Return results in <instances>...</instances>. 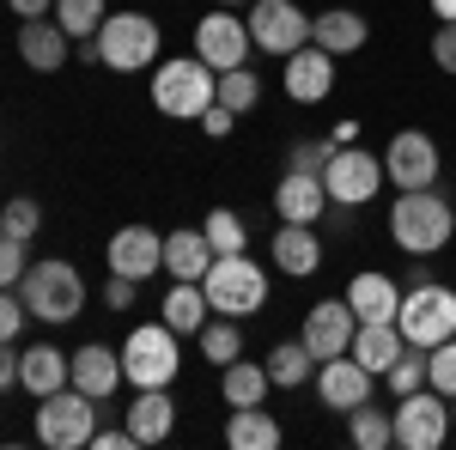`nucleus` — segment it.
I'll return each mask as SVG.
<instances>
[{"label":"nucleus","mask_w":456,"mask_h":450,"mask_svg":"<svg viewBox=\"0 0 456 450\" xmlns=\"http://www.w3.org/2000/svg\"><path fill=\"white\" fill-rule=\"evenodd\" d=\"M456 238V201L432 183V189H395L389 201V243L402 256H438Z\"/></svg>","instance_id":"1"},{"label":"nucleus","mask_w":456,"mask_h":450,"mask_svg":"<svg viewBox=\"0 0 456 450\" xmlns=\"http://www.w3.org/2000/svg\"><path fill=\"white\" fill-rule=\"evenodd\" d=\"M213 86L219 73L189 49V55H165V68H152V110L165 122H201L213 110Z\"/></svg>","instance_id":"2"},{"label":"nucleus","mask_w":456,"mask_h":450,"mask_svg":"<svg viewBox=\"0 0 456 450\" xmlns=\"http://www.w3.org/2000/svg\"><path fill=\"white\" fill-rule=\"evenodd\" d=\"M19 299H25V311L37 323H73V316H86V299L92 292H86V274L73 268L68 256H43V262L25 268Z\"/></svg>","instance_id":"3"},{"label":"nucleus","mask_w":456,"mask_h":450,"mask_svg":"<svg viewBox=\"0 0 456 450\" xmlns=\"http://www.w3.org/2000/svg\"><path fill=\"white\" fill-rule=\"evenodd\" d=\"M159 49H165V31L141 6H122V12H110L104 25H98V68H110V73L159 68Z\"/></svg>","instance_id":"4"},{"label":"nucleus","mask_w":456,"mask_h":450,"mask_svg":"<svg viewBox=\"0 0 456 450\" xmlns=\"http://www.w3.org/2000/svg\"><path fill=\"white\" fill-rule=\"evenodd\" d=\"M201 292H208L213 316H256L268 311V292H274V280H268V268L262 262H249V250H238V256H213V268L201 274Z\"/></svg>","instance_id":"5"},{"label":"nucleus","mask_w":456,"mask_h":450,"mask_svg":"<svg viewBox=\"0 0 456 450\" xmlns=\"http://www.w3.org/2000/svg\"><path fill=\"white\" fill-rule=\"evenodd\" d=\"M176 372H183V335L171 323H134L128 341H122V378L134 389H171Z\"/></svg>","instance_id":"6"},{"label":"nucleus","mask_w":456,"mask_h":450,"mask_svg":"<svg viewBox=\"0 0 456 450\" xmlns=\"http://www.w3.org/2000/svg\"><path fill=\"white\" fill-rule=\"evenodd\" d=\"M98 414H104V402H92L86 389H55V396H37V445L49 450H79L92 445V432H98Z\"/></svg>","instance_id":"7"},{"label":"nucleus","mask_w":456,"mask_h":450,"mask_svg":"<svg viewBox=\"0 0 456 450\" xmlns=\"http://www.w3.org/2000/svg\"><path fill=\"white\" fill-rule=\"evenodd\" d=\"M395 329H402L408 347L451 341L456 335V286H438V280L408 286V292H402V311H395Z\"/></svg>","instance_id":"8"},{"label":"nucleus","mask_w":456,"mask_h":450,"mask_svg":"<svg viewBox=\"0 0 456 450\" xmlns=\"http://www.w3.org/2000/svg\"><path fill=\"white\" fill-rule=\"evenodd\" d=\"M195 55H201L213 73L249 68V55H256V43H249V19L238 12V6H208V12L195 19Z\"/></svg>","instance_id":"9"},{"label":"nucleus","mask_w":456,"mask_h":450,"mask_svg":"<svg viewBox=\"0 0 456 450\" xmlns=\"http://www.w3.org/2000/svg\"><path fill=\"white\" fill-rule=\"evenodd\" d=\"M395 445L402 450H444L451 438V396H438L432 383L414 396H395Z\"/></svg>","instance_id":"10"},{"label":"nucleus","mask_w":456,"mask_h":450,"mask_svg":"<svg viewBox=\"0 0 456 450\" xmlns=\"http://www.w3.org/2000/svg\"><path fill=\"white\" fill-rule=\"evenodd\" d=\"M249 43H256V55H292V49H305L311 43V12L298 6V0H249Z\"/></svg>","instance_id":"11"},{"label":"nucleus","mask_w":456,"mask_h":450,"mask_svg":"<svg viewBox=\"0 0 456 450\" xmlns=\"http://www.w3.org/2000/svg\"><path fill=\"white\" fill-rule=\"evenodd\" d=\"M322 189H329V201H341V208H365V201H378V189H384V152L341 146V152L322 165Z\"/></svg>","instance_id":"12"},{"label":"nucleus","mask_w":456,"mask_h":450,"mask_svg":"<svg viewBox=\"0 0 456 450\" xmlns=\"http://www.w3.org/2000/svg\"><path fill=\"white\" fill-rule=\"evenodd\" d=\"M444 176V159H438V140L426 135V128H402V135H389L384 146V183L395 189H432Z\"/></svg>","instance_id":"13"},{"label":"nucleus","mask_w":456,"mask_h":450,"mask_svg":"<svg viewBox=\"0 0 456 450\" xmlns=\"http://www.w3.org/2000/svg\"><path fill=\"white\" fill-rule=\"evenodd\" d=\"M353 329H359V316H353L347 299H316L311 311H305V329H298V341L311 347V359H341L353 347Z\"/></svg>","instance_id":"14"},{"label":"nucleus","mask_w":456,"mask_h":450,"mask_svg":"<svg viewBox=\"0 0 456 450\" xmlns=\"http://www.w3.org/2000/svg\"><path fill=\"white\" fill-rule=\"evenodd\" d=\"M104 262H110V274H128L146 286L152 274H165V238L152 225H122V232H110Z\"/></svg>","instance_id":"15"},{"label":"nucleus","mask_w":456,"mask_h":450,"mask_svg":"<svg viewBox=\"0 0 456 450\" xmlns=\"http://www.w3.org/2000/svg\"><path fill=\"white\" fill-rule=\"evenodd\" d=\"M316 402L329 408V414H353L359 402H371V389H378V378L353 359V353H341V359H322L316 365Z\"/></svg>","instance_id":"16"},{"label":"nucleus","mask_w":456,"mask_h":450,"mask_svg":"<svg viewBox=\"0 0 456 450\" xmlns=\"http://www.w3.org/2000/svg\"><path fill=\"white\" fill-rule=\"evenodd\" d=\"M68 383L73 389H86L92 402H110L116 389H122V347H104V341H86L68 353Z\"/></svg>","instance_id":"17"},{"label":"nucleus","mask_w":456,"mask_h":450,"mask_svg":"<svg viewBox=\"0 0 456 450\" xmlns=\"http://www.w3.org/2000/svg\"><path fill=\"white\" fill-rule=\"evenodd\" d=\"M281 86L292 104H322L329 92H335V55L329 49H316V43H305V49H292L281 68Z\"/></svg>","instance_id":"18"},{"label":"nucleus","mask_w":456,"mask_h":450,"mask_svg":"<svg viewBox=\"0 0 456 450\" xmlns=\"http://www.w3.org/2000/svg\"><path fill=\"white\" fill-rule=\"evenodd\" d=\"M268 262H274L286 280H311L316 268H322V232H316V225H292V219H281L274 238H268Z\"/></svg>","instance_id":"19"},{"label":"nucleus","mask_w":456,"mask_h":450,"mask_svg":"<svg viewBox=\"0 0 456 450\" xmlns=\"http://www.w3.org/2000/svg\"><path fill=\"white\" fill-rule=\"evenodd\" d=\"M73 55V37L55 19H19V61L31 73H61Z\"/></svg>","instance_id":"20"},{"label":"nucleus","mask_w":456,"mask_h":450,"mask_svg":"<svg viewBox=\"0 0 456 450\" xmlns=\"http://www.w3.org/2000/svg\"><path fill=\"white\" fill-rule=\"evenodd\" d=\"M311 43H316V49H329L335 61H341V55H359V49L371 43V19H365V12H353V6L311 12Z\"/></svg>","instance_id":"21"},{"label":"nucleus","mask_w":456,"mask_h":450,"mask_svg":"<svg viewBox=\"0 0 456 450\" xmlns=\"http://www.w3.org/2000/svg\"><path fill=\"white\" fill-rule=\"evenodd\" d=\"M274 213L292 219V225H316L322 213H329V189H322V176L316 171H286L274 183Z\"/></svg>","instance_id":"22"},{"label":"nucleus","mask_w":456,"mask_h":450,"mask_svg":"<svg viewBox=\"0 0 456 450\" xmlns=\"http://www.w3.org/2000/svg\"><path fill=\"white\" fill-rule=\"evenodd\" d=\"M122 426L134 432V445H165V438L176 432L171 389H134V402L122 408Z\"/></svg>","instance_id":"23"},{"label":"nucleus","mask_w":456,"mask_h":450,"mask_svg":"<svg viewBox=\"0 0 456 450\" xmlns=\"http://www.w3.org/2000/svg\"><path fill=\"white\" fill-rule=\"evenodd\" d=\"M341 299L353 305V316H359V323H395V311H402V280L365 268V274L347 280V292H341Z\"/></svg>","instance_id":"24"},{"label":"nucleus","mask_w":456,"mask_h":450,"mask_svg":"<svg viewBox=\"0 0 456 450\" xmlns=\"http://www.w3.org/2000/svg\"><path fill=\"white\" fill-rule=\"evenodd\" d=\"M19 389L25 396H55V389H68V353L55 341H37L19 353Z\"/></svg>","instance_id":"25"},{"label":"nucleus","mask_w":456,"mask_h":450,"mask_svg":"<svg viewBox=\"0 0 456 450\" xmlns=\"http://www.w3.org/2000/svg\"><path fill=\"white\" fill-rule=\"evenodd\" d=\"M213 268V243L201 225H183V232H165V274L171 280H201Z\"/></svg>","instance_id":"26"},{"label":"nucleus","mask_w":456,"mask_h":450,"mask_svg":"<svg viewBox=\"0 0 456 450\" xmlns=\"http://www.w3.org/2000/svg\"><path fill=\"white\" fill-rule=\"evenodd\" d=\"M402 329H395V323H359V329H353V359H359V365H365V372H371V378H384L389 365H395V359H402Z\"/></svg>","instance_id":"27"},{"label":"nucleus","mask_w":456,"mask_h":450,"mask_svg":"<svg viewBox=\"0 0 456 450\" xmlns=\"http://www.w3.org/2000/svg\"><path fill=\"white\" fill-rule=\"evenodd\" d=\"M281 420L268 414L262 402L256 408H232V420H225V445L232 450H281Z\"/></svg>","instance_id":"28"},{"label":"nucleus","mask_w":456,"mask_h":450,"mask_svg":"<svg viewBox=\"0 0 456 450\" xmlns=\"http://www.w3.org/2000/svg\"><path fill=\"white\" fill-rule=\"evenodd\" d=\"M268 365L262 359H232V365H219V396H225V408H256V402H268Z\"/></svg>","instance_id":"29"},{"label":"nucleus","mask_w":456,"mask_h":450,"mask_svg":"<svg viewBox=\"0 0 456 450\" xmlns=\"http://www.w3.org/2000/svg\"><path fill=\"white\" fill-rule=\"evenodd\" d=\"M165 323H171L176 335H201V323L213 316L208 292H201V280H171V292H165Z\"/></svg>","instance_id":"30"},{"label":"nucleus","mask_w":456,"mask_h":450,"mask_svg":"<svg viewBox=\"0 0 456 450\" xmlns=\"http://www.w3.org/2000/svg\"><path fill=\"white\" fill-rule=\"evenodd\" d=\"M268 383L274 389H305V383L316 378V359H311V347L305 341H281V347H268Z\"/></svg>","instance_id":"31"},{"label":"nucleus","mask_w":456,"mask_h":450,"mask_svg":"<svg viewBox=\"0 0 456 450\" xmlns=\"http://www.w3.org/2000/svg\"><path fill=\"white\" fill-rule=\"evenodd\" d=\"M347 438L359 450H389L395 445V414L378 408V402H359V408L347 414Z\"/></svg>","instance_id":"32"},{"label":"nucleus","mask_w":456,"mask_h":450,"mask_svg":"<svg viewBox=\"0 0 456 450\" xmlns=\"http://www.w3.org/2000/svg\"><path fill=\"white\" fill-rule=\"evenodd\" d=\"M195 341H201V359H213V365L244 359V329H238V316H208Z\"/></svg>","instance_id":"33"},{"label":"nucleus","mask_w":456,"mask_h":450,"mask_svg":"<svg viewBox=\"0 0 456 450\" xmlns=\"http://www.w3.org/2000/svg\"><path fill=\"white\" fill-rule=\"evenodd\" d=\"M213 104L249 116V110L262 104V73H256V68H225V73H219V86H213Z\"/></svg>","instance_id":"34"},{"label":"nucleus","mask_w":456,"mask_h":450,"mask_svg":"<svg viewBox=\"0 0 456 450\" xmlns=\"http://www.w3.org/2000/svg\"><path fill=\"white\" fill-rule=\"evenodd\" d=\"M201 232H208L213 256H238V250H249V219L238 208H213L208 219H201Z\"/></svg>","instance_id":"35"},{"label":"nucleus","mask_w":456,"mask_h":450,"mask_svg":"<svg viewBox=\"0 0 456 450\" xmlns=\"http://www.w3.org/2000/svg\"><path fill=\"white\" fill-rule=\"evenodd\" d=\"M73 43H86V37H98V25L110 19V0H55V12H49Z\"/></svg>","instance_id":"36"},{"label":"nucleus","mask_w":456,"mask_h":450,"mask_svg":"<svg viewBox=\"0 0 456 450\" xmlns=\"http://www.w3.org/2000/svg\"><path fill=\"white\" fill-rule=\"evenodd\" d=\"M389 396H414V389H426V347H402V359L384 372Z\"/></svg>","instance_id":"37"},{"label":"nucleus","mask_w":456,"mask_h":450,"mask_svg":"<svg viewBox=\"0 0 456 450\" xmlns=\"http://www.w3.org/2000/svg\"><path fill=\"white\" fill-rule=\"evenodd\" d=\"M0 232H6V238H25V243H31L37 232H43V208H37L31 195H12V201L0 208Z\"/></svg>","instance_id":"38"},{"label":"nucleus","mask_w":456,"mask_h":450,"mask_svg":"<svg viewBox=\"0 0 456 450\" xmlns=\"http://www.w3.org/2000/svg\"><path fill=\"white\" fill-rule=\"evenodd\" d=\"M426 383L438 389V396H456V335L438 347H426Z\"/></svg>","instance_id":"39"},{"label":"nucleus","mask_w":456,"mask_h":450,"mask_svg":"<svg viewBox=\"0 0 456 450\" xmlns=\"http://www.w3.org/2000/svg\"><path fill=\"white\" fill-rule=\"evenodd\" d=\"M335 152H341L335 140H292V152H286V171H316V176H322V165H329Z\"/></svg>","instance_id":"40"},{"label":"nucleus","mask_w":456,"mask_h":450,"mask_svg":"<svg viewBox=\"0 0 456 450\" xmlns=\"http://www.w3.org/2000/svg\"><path fill=\"white\" fill-rule=\"evenodd\" d=\"M25 268H31V250H25V238H6V232H0V286H12V292H19Z\"/></svg>","instance_id":"41"},{"label":"nucleus","mask_w":456,"mask_h":450,"mask_svg":"<svg viewBox=\"0 0 456 450\" xmlns=\"http://www.w3.org/2000/svg\"><path fill=\"white\" fill-rule=\"evenodd\" d=\"M25 299H12V286H0V341H19V329H25Z\"/></svg>","instance_id":"42"},{"label":"nucleus","mask_w":456,"mask_h":450,"mask_svg":"<svg viewBox=\"0 0 456 450\" xmlns=\"http://www.w3.org/2000/svg\"><path fill=\"white\" fill-rule=\"evenodd\" d=\"M134 299H141V280H128V274H110L104 280V305H110V311H134Z\"/></svg>","instance_id":"43"},{"label":"nucleus","mask_w":456,"mask_h":450,"mask_svg":"<svg viewBox=\"0 0 456 450\" xmlns=\"http://www.w3.org/2000/svg\"><path fill=\"white\" fill-rule=\"evenodd\" d=\"M432 68L456 73V25H438V31H432Z\"/></svg>","instance_id":"44"},{"label":"nucleus","mask_w":456,"mask_h":450,"mask_svg":"<svg viewBox=\"0 0 456 450\" xmlns=\"http://www.w3.org/2000/svg\"><path fill=\"white\" fill-rule=\"evenodd\" d=\"M92 450H134V432L128 426H98L92 432Z\"/></svg>","instance_id":"45"},{"label":"nucleus","mask_w":456,"mask_h":450,"mask_svg":"<svg viewBox=\"0 0 456 450\" xmlns=\"http://www.w3.org/2000/svg\"><path fill=\"white\" fill-rule=\"evenodd\" d=\"M201 128H208V135H213V140H225V135H232V128H238V110H225V104H213V110H208V116H201Z\"/></svg>","instance_id":"46"},{"label":"nucleus","mask_w":456,"mask_h":450,"mask_svg":"<svg viewBox=\"0 0 456 450\" xmlns=\"http://www.w3.org/2000/svg\"><path fill=\"white\" fill-rule=\"evenodd\" d=\"M0 389H19V347L0 341Z\"/></svg>","instance_id":"47"},{"label":"nucleus","mask_w":456,"mask_h":450,"mask_svg":"<svg viewBox=\"0 0 456 450\" xmlns=\"http://www.w3.org/2000/svg\"><path fill=\"white\" fill-rule=\"evenodd\" d=\"M6 6H12L19 19H49V12H55V0H6Z\"/></svg>","instance_id":"48"},{"label":"nucleus","mask_w":456,"mask_h":450,"mask_svg":"<svg viewBox=\"0 0 456 450\" xmlns=\"http://www.w3.org/2000/svg\"><path fill=\"white\" fill-rule=\"evenodd\" d=\"M426 280H438V274H432L426 256H414V262H408V286H426ZM408 286H402V292H408Z\"/></svg>","instance_id":"49"},{"label":"nucleus","mask_w":456,"mask_h":450,"mask_svg":"<svg viewBox=\"0 0 456 450\" xmlns=\"http://www.w3.org/2000/svg\"><path fill=\"white\" fill-rule=\"evenodd\" d=\"M329 140H335V146H359V122H335V135H329Z\"/></svg>","instance_id":"50"},{"label":"nucleus","mask_w":456,"mask_h":450,"mask_svg":"<svg viewBox=\"0 0 456 450\" xmlns=\"http://www.w3.org/2000/svg\"><path fill=\"white\" fill-rule=\"evenodd\" d=\"M426 6H432V19H438V25H456V0H426Z\"/></svg>","instance_id":"51"},{"label":"nucleus","mask_w":456,"mask_h":450,"mask_svg":"<svg viewBox=\"0 0 456 450\" xmlns=\"http://www.w3.org/2000/svg\"><path fill=\"white\" fill-rule=\"evenodd\" d=\"M213 6H249V0H213Z\"/></svg>","instance_id":"52"},{"label":"nucleus","mask_w":456,"mask_h":450,"mask_svg":"<svg viewBox=\"0 0 456 450\" xmlns=\"http://www.w3.org/2000/svg\"><path fill=\"white\" fill-rule=\"evenodd\" d=\"M451 420H456V396H451Z\"/></svg>","instance_id":"53"}]
</instances>
